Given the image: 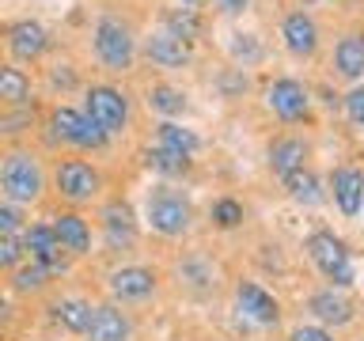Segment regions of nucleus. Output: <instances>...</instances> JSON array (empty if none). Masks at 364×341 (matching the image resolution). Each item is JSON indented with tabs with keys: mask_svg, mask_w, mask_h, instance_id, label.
<instances>
[{
	"mask_svg": "<svg viewBox=\"0 0 364 341\" xmlns=\"http://www.w3.org/2000/svg\"><path fill=\"white\" fill-rule=\"evenodd\" d=\"M102 186V178H99V170L84 163V159H65L61 167H57V190H61V197L68 201H91L99 193Z\"/></svg>",
	"mask_w": 364,
	"mask_h": 341,
	"instance_id": "nucleus-7",
	"label": "nucleus"
},
{
	"mask_svg": "<svg viewBox=\"0 0 364 341\" xmlns=\"http://www.w3.org/2000/svg\"><path fill=\"white\" fill-rule=\"evenodd\" d=\"M148 102H152L159 114H182V107H186V95H182L178 87L156 84L152 91H148Z\"/></svg>",
	"mask_w": 364,
	"mask_h": 341,
	"instance_id": "nucleus-28",
	"label": "nucleus"
},
{
	"mask_svg": "<svg viewBox=\"0 0 364 341\" xmlns=\"http://www.w3.org/2000/svg\"><path fill=\"white\" fill-rule=\"evenodd\" d=\"M334 65L341 76L360 80L364 76V34H346L334 50Z\"/></svg>",
	"mask_w": 364,
	"mask_h": 341,
	"instance_id": "nucleus-20",
	"label": "nucleus"
},
{
	"mask_svg": "<svg viewBox=\"0 0 364 341\" xmlns=\"http://www.w3.org/2000/svg\"><path fill=\"white\" fill-rule=\"evenodd\" d=\"M159 148L193 156L201 148V141H198V133H193V129H182V125H175V121H164V125H159Z\"/></svg>",
	"mask_w": 364,
	"mask_h": 341,
	"instance_id": "nucleus-24",
	"label": "nucleus"
},
{
	"mask_svg": "<svg viewBox=\"0 0 364 341\" xmlns=\"http://www.w3.org/2000/svg\"><path fill=\"white\" fill-rule=\"evenodd\" d=\"M95 53H99V61L114 68V72H125V68L133 65V53H136V45H133V31L125 27L122 19H114V16H102L95 23Z\"/></svg>",
	"mask_w": 364,
	"mask_h": 341,
	"instance_id": "nucleus-3",
	"label": "nucleus"
},
{
	"mask_svg": "<svg viewBox=\"0 0 364 341\" xmlns=\"http://www.w3.org/2000/svg\"><path fill=\"white\" fill-rule=\"evenodd\" d=\"M31 95V80L23 68H11V65H0V99L11 102V107H23Z\"/></svg>",
	"mask_w": 364,
	"mask_h": 341,
	"instance_id": "nucleus-23",
	"label": "nucleus"
},
{
	"mask_svg": "<svg viewBox=\"0 0 364 341\" xmlns=\"http://www.w3.org/2000/svg\"><path fill=\"white\" fill-rule=\"evenodd\" d=\"M42 167L38 159H34L31 152H11L4 156V163H0V190H4V197L11 205H31L42 197Z\"/></svg>",
	"mask_w": 364,
	"mask_h": 341,
	"instance_id": "nucleus-1",
	"label": "nucleus"
},
{
	"mask_svg": "<svg viewBox=\"0 0 364 341\" xmlns=\"http://www.w3.org/2000/svg\"><path fill=\"white\" fill-rule=\"evenodd\" d=\"M87 337L91 341H129V318H125L114 303H102V307H95V315H91Z\"/></svg>",
	"mask_w": 364,
	"mask_h": 341,
	"instance_id": "nucleus-18",
	"label": "nucleus"
},
{
	"mask_svg": "<svg viewBox=\"0 0 364 341\" xmlns=\"http://www.w3.org/2000/svg\"><path fill=\"white\" fill-rule=\"evenodd\" d=\"M46 45H50V34H46V27L34 19H23L8 31V50L16 61H38L46 53Z\"/></svg>",
	"mask_w": 364,
	"mask_h": 341,
	"instance_id": "nucleus-11",
	"label": "nucleus"
},
{
	"mask_svg": "<svg viewBox=\"0 0 364 341\" xmlns=\"http://www.w3.org/2000/svg\"><path fill=\"white\" fill-rule=\"evenodd\" d=\"M330 190H334V201L346 216H357L364 209V170L338 167L334 178H330Z\"/></svg>",
	"mask_w": 364,
	"mask_h": 341,
	"instance_id": "nucleus-13",
	"label": "nucleus"
},
{
	"mask_svg": "<svg viewBox=\"0 0 364 341\" xmlns=\"http://www.w3.org/2000/svg\"><path fill=\"white\" fill-rule=\"evenodd\" d=\"M46 277H50V269L38 266V261H31V266L16 269V288L19 292H38L42 284H46Z\"/></svg>",
	"mask_w": 364,
	"mask_h": 341,
	"instance_id": "nucleus-29",
	"label": "nucleus"
},
{
	"mask_svg": "<svg viewBox=\"0 0 364 341\" xmlns=\"http://www.w3.org/2000/svg\"><path fill=\"white\" fill-rule=\"evenodd\" d=\"M148 224H152V232L159 235H182L190 227V205L186 197H178V193L171 190H156L152 197H148Z\"/></svg>",
	"mask_w": 364,
	"mask_h": 341,
	"instance_id": "nucleus-5",
	"label": "nucleus"
},
{
	"mask_svg": "<svg viewBox=\"0 0 364 341\" xmlns=\"http://www.w3.org/2000/svg\"><path fill=\"white\" fill-rule=\"evenodd\" d=\"M346 114L353 125H364V87H353L346 95Z\"/></svg>",
	"mask_w": 364,
	"mask_h": 341,
	"instance_id": "nucleus-34",
	"label": "nucleus"
},
{
	"mask_svg": "<svg viewBox=\"0 0 364 341\" xmlns=\"http://www.w3.org/2000/svg\"><path fill=\"white\" fill-rule=\"evenodd\" d=\"M216 4H220V8L228 11V16H239V11H247L250 0H216Z\"/></svg>",
	"mask_w": 364,
	"mask_h": 341,
	"instance_id": "nucleus-36",
	"label": "nucleus"
},
{
	"mask_svg": "<svg viewBox=\"0 0 364 341\" xmlns=\"http://www.w3.org/2000/svg\"><path fill=\"white\" fill-rule=\"evenodd\" d=\"M164 27L175 34V38H182V42H193L198 38V31H201V19H198V11L193 8H175V11H167L164 16Z\"/></svg>",
	"mask_w": 364,
	"mask_h": 341,
	"instance_id": "nucleus-26",
	"label": "nucleus"
},
{
	"mask_svg": "<svg viewBox=\"0 0 364 341\" xmlns=\"http://www.w3.org/2000/svg\"><path fill=\"white\" fill-rule=\"evenodd\" d=\"M182 4H186V8H201L205 0H182Z\"/></svg>",
	"mask_w": 364,
	"mask_h": 341,
	"instance_id": "nucleus-37",
	"label": "nucleus"
},
{
	"mask_svg": "<svg viewBox=\"0 0 364 341\" xmlns=\"http://www.w3.org/2000/svg\"><path fill=\"white\" fill-rule=\"evenodd\" d=\"M213 220L220 224V227H235V224H243V205L232 201V197H220L213 205Z\"/></svg>",
	"mask_w": 364,
	"mask_h": 341,
	"instance_id": "nucleus-31",
	"label": "nucleus"
},
{
	"mask_svg": "<svg viewBox=\"0 0 364 341\" xmlns=\"http://www.w3.org/2000/svg\"><path fill=\"white\" fill-rule=\"evenodd\" d=\"M148 167H156L159 175H186L190 170V156H182V152H171V148H152L148 152Z\"/></svg>",
	"mask_w": 364,
	"mask_h": 341,
	"instance_id": "nucleus-27",
	"label": "nucleus"
},
{
	"mask_svg": "<svg viewBox=\"0 0 364 341\" xmlns=\"http://www.w3.org/2000/svg\"><path fill=\"white\" fill-rule=\"evenodd\" d=\"M53 235H57V243L65 247V254H87L91 250V227L84 216H76V212H61V216H53Z\"/></svg>",
	"mask_w": 364,
	"mask_h": 341,
	"instance_id": "nucleus-17",
	"label": "nucleus"
},
{
	"mask_svg": "<svg viewBox=\"0 0 364 341\" xmlns=\"http://www.w3.org/2000/svg\"><path fill=\"white\" fill-rule=\"evenodd\" d=\"M50 311H53V318H57V323H61L65 330H73V334H87L95 307L84 303V300H57Z\"/></svg>",
	"mask_w": 364,
	"mask_h": 341,
	"instance_id": "nucleus-22",
	"label": "nucleus"
},
{
	"mask_svg": "<svg viewBox=\"0 0 364 341\" xmlns=\"http://www.w3.org/2000/svg\"><path fill=\"white\" fill-rule=\"evenodd\" d=\"M53 133L73 148H102L107 144V133L87 118V110H73V107L53 110Z\"/></svg>",
	"mask_w": 364,
	"mask_h": 341,
	"instance_id": "nucleus-6",
	"label": "nucleus"
},
{
	"mask_svg": "<svg viewBox=\"0 0 364 341\" xmlns=\"http://www.w3.org/2000/svg\"><path fill=\"white\" fill-rule=\"evenodd\" d=\"M23 243H16V235H0V269H8V266H19L23 261Z\"/></svg>",
	"mask_w": 364,
	"mask_h": 341,
	"instance_id": "nucleus-32",
	"label": "nucleus"
},
{
	"mask_svg": "<svg viewBox=\"0 0 364 341\" xmlns=\"http://www.w3.org/2000/svg\"><path fill=\"white\" fill-rule=\"evenodd\" d=\"M281 38H284L292 57H311L315 45H318V27H315V19L307 16V11H292V16H284Z\"/></svg>",
	"mask_w": 364,
	"mask_h": 341,
	"instance_id": "nucleus-12",
	"label": "nucleus"
},
{
	"mask_svg": "<svg viewBox=\"0 0 364 341\" xmlns=\"http://www.w3.org/2000/svg\"><path fill=\"white\" fill-rule=\"evenodd\" d=\"M102 227H107V243L114 250H129L136 243V224H133V209L122 201H114L102 209Z\"/></svg>",
	"mask_w": 364,
	"mask_h": 341,
	"instance_id": "nucleus-16",
	"label": "nucleus"
},
{
	"mask_svg": "<svg viewBox=\"0 0 364 341\" xmlns=\"http://www.w3.org/2000/svg\"><path fill=\"white\" fill-rule=\"evenodd\" d=\"M23 250L31 254V261H38V266H46L50 273L68 266V261H65V247L57 243V235H53L50 224H34L31 232L23 235Z\"/></svg>",
	"mask_w": 364,
	"mask_h": 341,
	"instance_id": "nucleus-9",
	"label": "nucleus"
},
{
	"mask_svg": "<svg viewBox=\"0 0 364 341\" xmlns=\"http://www.w3.org/2000/svg\"><path fill=\"white\" fill-rule=\"evenodd\" d=\"M289 341H334L323 326H296Z\"/></svg>",
	"mask_w": 364,
	"mask_h": 341,
	"instance_id": "nucleus-35",
	"label": "nucleus"
},
{
	"mask_svg": "<svg viewBox=\"0 0 364 341\" xmlns=\"http://www.w3.org/2000/svg\"><path fill=\"white\" fill-rule=\"evenodd\" d=\"M266 102H269V110L277 114L281 121H300V118H307V107H311L304 84H296V80H289V76L273 80L269 91H266Z\"/></svg>",
	"mask_w": 364,
	"mask_h": 341,
	"instance_id": "nucleus-8",
	"label": "nucleus"
},
{
	"mask_svg": "<svg viewBox=\"0 0 364 341\" xmlns=\"http://www.w3.org/2000/svg\"><path fill=\"white\" fill-rule=\"evenodd\" d=\"M144 53H148V61L159 65V68H182V65H190V42L175 38L171 31L152 34V38L144 42Z\"/></svg>",
	"mask_w": 364,
	"mask_h": 341,
	"instance_id": "nucleus-14",
	"label": "nucleus"
},
{
	"mask_svg": "<svg viewBox=\"0 0 364 341\" xmlns=\"http://www.w3.org/2000/svg\"><path fill=\"white\" fill-rule=\"evenodd\" d=\"M284 186H289V193L296 201H304V205H318L323 201V193H318V178L311 175V170H292V175H284Z\"/></svg>",
	"mask_w": 364,
	"mask_h": 341,
	"instance_id": "nucleus-25",
	"label": "nucleus"
},
{
	"mask_svg": "<svg viewBox=\"0 0 364 341\" xmlns=\"http://www.w3.org/2000/svg\"><path fill=\"white\" fill-rule=\"evenodd\" d=\"M110 292L118 300H144L156 292V273L144 266H125L118 273H110Z\"/></svg>",
	"mask_w": 364,
	"mask_h": 341,
	"instance_id": "nucleus-15",
	"label": "nucleus"
},
{
	"mask_svg": "<svg viewBox=\"0 0 364 341\" xmlns=\"http://www.w3.org/2000/svg\"><path fill=\"white\" fill-rule=\"evenodd\" d=\"M300 4H318V0H300Z\"/></svg>",
	"mask_w": 364,
	"mask_h": 341,
	"instance_id": "nucleus-38",
	"label": "nucleus"
},
{
	"mask_svg": "<svg viewBox=\"0 0 364 341\" xmlns=\"http://www.w3.org/2000/svg\"><path fill=\"white\" fill-rule=\"evenodd\" d=\"M87 118L107 136H114V133L125 129V121H129V102H125V95L118 87L99 84V87L87 91Z\"/></svg>",
	"mask_w": 364,
	"mask_h": 341,
	"instance_id": "nucleus-4",
	"label": "nucleus"
},
{
	"mask_svg": "<svg viewBox=\"0 0 364 341\" xmlns=\"http://www.w3.org/2000/svg\"><path fill=\"white\" fill-rule=\"evenodd\" d=\"M235 300H239V311H243L250 323H258V326H273L281 318V307H277V300L262 288V284H255V281H243L235 288Z\"/></svg>",
	"mask_w": 364,
	"mask_h": 341,
	"instance_id": "nucleus-10",
	"label": "nucleus"
},
{
	"mask_svg": "<svg viewBox=\"0 0 364 341\" xmlns=\"http://www.w3.org/2000/svg\"><path fill=\"white\" fill-rule=\"evenodd\" d=\"M304 156H307L304 141H296V136H281V141H273V148H269V167L284 178V175H292V170L304 167Z\"/></svg>",
	"mask_w": 364,
	"mask_h": 341,
	"instance_id": "nucleus-21",
	"label": "nucleus"
},
{
	"mask_svg": "<svg viewBox=\"0 0 364 341\" xmlns=\"http://www.w3.org/2000/svg\"><path fill=\"white\" fill-rule=\"evenodd\" d=\"M232 57L243 65L262 61V45L255 42V34H232Z\"/></svg>",
	"mask_w": 364,
	"mask_h": 341,
	"instance_id": "nucleus-30",
	"label": "nucleus"
},
{
	"mask_svg": "<svg viewBox=\"0 0 364 341\" xmlns=\"http://www.w3.org/2000/svg\"><path fill=\"white\" fill-rule=\"evenodd\" d=\"M23 227V212L11 201H0V235H16Z\"/></svg>",
	"mask_w": 364,
	"mask_h": 341,
	"instance_id": "nucleus-33",
	"label": "nucleus"
},
{
	"mask_svg": "<svg viewBox=\"0 0 364 341\" xmlns=\"http://www.w3.org/2000/svg\"><path fill=\"white\" fill-rule=\"evenodd\" d=\"M307 254L318 266L326 281H334V288H349L353 284V258H349V247L341 243L334 232H315L307 235Z\"/></svg>",
	"mask_w": 364,
	"mask_h": 341,
	"instance_id": "nucleus-2",
	"label": "nucleus"
},
{
	"mask_svg": "<svg viewBox=\"0 0 364 341\" xmlns=\"http://www.w3.org/2000/svg\"><path fill=\"white\" fill-rule=\"evenodd\" d=\"M307 307H311V315L318 318V323H330V326H346L353 318V307L341 300V296H334V288L315 292L311 300H307Z\"/></svg>",
	"mask_w": 364,
	"mask_h": 341,
	"instance_id": "nucleus-19",
	"label": "nucleus"
}]
</instances>
